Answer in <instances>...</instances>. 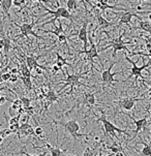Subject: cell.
<instances>
[{"mask_svg":"<svg viewBox=\"0 0 151 156\" xmlns=\"http://www.w3.org/2000/svg\"><path fill=\"white\" fill-rule=\"evenodd\" d=\"M2 39H3V52H4V55H5V56H7L10 48H12V41H10V38L9 37V36H4Z\"/></svg>","mask_w":151,"mask_h":156,"instance_id":"23","label":"cell"},{"mask_svg":"<svg viewBox=\"0 0 151 156\" xmlns=\"http://www.w3.org/2000/svg\"><path fill=\"white\" fill-rule=\"evenodd\" d=\"M148 94H149V96L151 97V90H150V91H149V92H148Z\"/></svg>","mask_w":151,"mask_h":156,"instance_id":"50","label":"cell"},{"mask_svg":"<svg viewBox=\"0 0 151 156\" xmlns=\"http://www.w3.org/2000/svg\"><path fill=\"white\" fill-rule=\"evenodd\" d=\"M125 59L132 64V67L131 68V76H129L128 78H131V76H136V81H137L138 78H142L143 81H144V76H142V71L144 70V69H147V67L150 66V65H151V61H148L147 63L143 64L142 66H138L137 63L135 62V61H132V60L129 57L125 56Z\"/></svg>","mask_w":151,"mask_h":156,"instance_id":"7","label":"cell"},{"mask_svg":"<svg viewBox=\"0 0 151 156\" xmlns=\"http://www.w3.org/2000/svg\"><path fill=\"white\" fill-rule=\"evenodd\" d=\"M21 120V115H17L16 117L10 118L9 120V125H15V124H19Z\"/></svg>","mask_w":151,"mask_h":156,"instance_id":"32","label":"cell"},{"mask_svg":"<svg viewBox=\"0 0 151 156\" xmlns=\"http://www.w3.org/2000/svg\"><path fill=\"white\" fill-rule=\"evenodd\" d=\"M52 123H55V124H60V125H62L63 127L66 129V131H68V133H70V136L74 137V140L77 141V139H78L79 136H86V134H83V133H79V131H80V125H79V123L77 122L76 120H70L67 121V122L63 123V122H57V121H53Z\"/></svg>","mask_w":151,"mask_h":156,"instance_id":"1","label":"cell"},{"mask_svg":"<svg viewBox=\"0 0 151 156\" xmlns=\"http://www.w3.org/2000/svg\"><path fill=\"white\" fill-rule=\"evenodd\" d=\"M123 35H124V33L123 34H120L119 35V37L117 38H115V39H113V41H110V44L107 47H105V48H102V50L100 51H106V50H108L109 48H111L112 47L113 48V54H112V57H115L116 56V54H117V52L118 51H121V50H123V51H128L129 52V50L128 49V47L125 46V41H123Z\"/></svg>","mask_w":151,"mask_h":156,"instance_id":"2","label":"cell"},{"mask_svg":"<svg viewBox=\"0 0 151 156\" xmlns=\"http://www.w3.org/2000/svg\"><path fill=\"white\" fill-rule=\"evenodd\" d=\"M66 7H67V10L68 12H71V10L76 9L78 7V1L76 0H67L66 1Z\"/></svg>","mask_w":151,"mask_h":156,"instance_id":"28","label":"cell"},{"mask_svg":"<svg viewBox=\"0 0 151 156\" xmlns=\"http://www.w3.org/2000/svg\"><path fill=\"white\" fill-rule=\"evenodd\" d=\"M128 117L131 118L132 121H134V123H135V124H136V130H134L135 136H132L131 140H129V141H132V140H134L135 137H136V136H138V133H139L143 128H145V126H146V124H147V118L135 119L134 117H131V116H128Z\"/></svg>","mask_w":151,"mask_h":156,"instance_id":"13","label":"cell"},{"mask_svg":"<svg viewBox=\"0 0 151 156\" xmlns=\"http://www.w3.org/2000/svg\"><path fill=\"white\" fill-rule=\"evenodd\" d=\"M45 9L48 12V14L54 16V19L49 21V22H47V23H45L44 25H46V24H54L55 20H57L58 18H60V17L64 18V19H67V20H70V21H74V19H75V18L71 16L70 12L67 10L66 7H63V6L58 7L56 10H52V9H46V7H45Z\"/></svg>","mask_w":151,"mask_h":156,"instance_id":"4","label":"cell"},{"mask_svg":"<svg viewBox=\"0 0 151 156\" xmlns=\"http://www.w3.org/2000/svg\"><path fill=\"white\" fill-rule=\"evenodd\" d=\"M84 99L89 105H95V93H85L84 94Z\"/></svg>","mask_w":151,"mask_h":156,"instance_id":"25","label":"cell"},{"mask_svg":"<svg viewBox=\"0 0 151 156\" xmlns=\"http://www.w3.org/2000/svg\"><path fill=\"white\" fill-rule=\"evenodd\" d=\"M94 15H95V18H96V21H97V25H99L100 28H109L113 25V23L109 22L106 18L102 17L97 9L94 10Z\"/></svg>","mask_w":151,"mask_h":156,"instance_id":"15","label":"cell"},{"mask_svg":"<svg viewBox=\"0 0 151 156\" xmlns=\"http://www.w3.org/2000/svg\"><path fill=\"white\" fill-rule=\"evenodd\" d=\"M148 19H149V22L151 23V12H150L149 15H148Z\"/></svg>","mask_w":151,"mask_h":156,"instance_id":"47","label":"cell"},{"mask_svg":"<svg viewBox=\"0 0 151 156\" xmlns=\"http://www.w3.org/2000/svg\"><path fill=\"white\" fill-rule=\"evenodd\" d=\"M145 41H146V44H149L151 46V36H145Z\"/></svg>","mask_w":151,"mask_h":156,"instance_id":"44","label":"cell"},{"mask_svg":"<svg viewBox=\"0 0 151 156\" xmlns=\"http://www.w3.org/2000/svg\"><path fill=\"white\" fill-rule=\"evenodd\" d=\"M20 100H21V102H22V107L24 111L29 109V108L31 107V99L28 98V97H21Z\"/></svg>","mask_w":151,"mask_h":156,"instance_id":"29","label":"cell"},{"mask_svg":"<svg viewBox=\"0 0 151 156\" xmlns=\"http://www.w3.org/2000/svg\"><path fill=\"white\" fill-rule=\"evenodd\" d=\"M96 151V147L95 148H86L85 151H84V153L82 154V156H94L95 155V152Z\"/></svg>","mask_w":151,"mask_h":156,"instance_id":"31","label":"cell"},{"mask_svg":"<svg viewBox=\"0 0 151 156\" xmlns=\"http://www.w3.org/2000/svg\"><path fill=\"white\" fill-rule=\"evenodd\" d=\"M34 133H35V136H41V134H44V128L41 126H36V128L34 129Z\"/></svg>","mask_w":151,"mask_h":156,"instance_id":"36","label":"cell"},{"mask_svg":"<svg viewBox=\"0 0 151 156\" xmlns=\"http://www.w3.org/2000/svg\"><path fill=\"white\" fill-rule=\"evenodd\" d=\"M148 52H149V53H148V54H142V53L141 52H136V53H132V54H134V55H136V54H139V55H141V56H144V57H150L151 58V49L150 50H148Z\"/></svg>","mask_w":151,"mask_h":156,"instance_id":"39","label":"cell"},{"mask_svg":"<svg viewBox=\"0 0 151 156\" xmlns=\"http://www.w3.org/2000/svg\"><path fill=\"white\" fill-rule=\"evenodd\" d=\"M109 149H110L111 151H112V154H116V153L119 152L120 150H122V148H121L120 146H118V145L116 144V143H114L112 146L109 147Z\"/></svg>","mask_w":151,"mask_h":156,"instance_id":"33","label":"cell"},{"mask_svg":"<svg viewBox=\"0 0 151 156\" xmlns=\"http://www.w3.org/2000/svg\"><path fill=\"white\" fill-rule=\"evenodd\" d=\"M86 73H87V71L86 73H78V75H68L65 79H63V80L60 81V82H65V85L63 86L58 92H60L61 90H63L66 86H70V92H68V94H71L74 91V89H75V87L79 86V85H82L79 81H80V79L83 78V76H85Z\"/></svg>","mask_w":151,"mask_h":156,"instance_id":"3","label":"cell"},{"mask_svg":"<svg viewBox=\"0 0 151 156\" xmlns=\"http://www.w3.org/2000/svg\"><path fill=\"white\" fill-rule=\"evenodd\" d=\"M56 58H57V59H56V62H55V64H56L57 66L60 68V69H62V67L64 66V65H70V63L66 61L64 58H63L58 52H56Z\"/></svg>","mask_w":151,"mask_h":156,"instance_id":"22","label":"cell"},{"mask_svg":"<svg viewBox=\"0 0 151 156\" xmlns=\"http://www.w3.org/2000/svg\"><path fill=\"white\" fill-rule=\"evenodd\" d=\"M143 82H145V83H147V84H149L150 87H151V81H146V80H144Z\"/></svg>","mask_w":151,"mask_h":156,"instance_id":"46","label":"cell"},{"mask_svg":"<svg viewBox=\"0 0 151 156\" xmlns=\"http://www.w3.org/2000/svg\"><path fill=\"white\" fill-rule=\"evenodd\" d=\"M10 76H12V73H2V76H1L2 81H3V82H7V81H9Z\"/></svg>","mask_w":151,"mask_h":156,"instance_id":"37","label":"cell"},{"mask_svg":"<svg viewBox=\"0 0 151 156\" xmlns=\"http://www.w3.org/2000/svg\"><path fill=\"white\" fill-rule=\"evenodd\" d=\"M20 79L22 80L24 86H25V88L28 90V91H30L31 89H32V81H31V78H24V76H20Z\"/></svg>","mask_w":151,"mask_h":156,"instance_id":"27","label":"cell"},{"mask_svg":"<svg viewBox=\"0 0 151 156\" xmlns=\"http://www.w3.org/2000/svg\"><path fill=\"white\" fill-rule=\"evenodd\" d=\"M59 70H61V69H60V68L58 67L56 64H54V65H53V66H52V73H54V75H55V73H57Z\"/></svg>","mask_w":151,"mask_h":156,"instance_id":"41","label":"cell"},{"mask_svg":"<svg viewBox=\"0 0 151 156\" xmlns=\"http://www.w3.org/2000/svg\"><path fill=\"white\" fill-rule=\"evenodd\" d=\"M90 44H90V48L89 49H87V51H81L80 53H84V54L87 55V58H88V60L91 62V65H92V67H93L94 66L93 59L94 58H97V59L100 60V57L99 55V50H97L96 44L91 43V41H90Z\"/></svg>","mask_w":151,"mask_h":156,"instance_id":"10","label":"cell"},{"mask_svg":"<svg viewBox=\"0 0 151 156\" xmlns=\"http://www.w3.org/2000/svg\"><path fill=\"white\" fill-rule=\"evenodd\" d=\"M58 41H59L60 44H67V37H66L65 33L64 34H60V35L58 36Z\"/></svg>","mask_w":151,"mask_h":156,"instance_id":"35","label":"cell"},{"mask_svg":"<svg viewBox=\"0 0 151 156\" xmlns=\"http://www.w3.org/2000/svg\"><path fill=\"white\" fill-rule=\"evenodd\" d=\"M15 25L17 26V27H19L20 31H21V36H26V37H28L29 35H33L34 37H36V38L44 39L43 36L38 35V34H36L33 31L34 25H35V22H34V21H32L31 23H24L22 25H18V24L15 23Z\"/></svg>","mask_w":151,"mask_h":156,"instance_id":"8","label":"cell"},{"mask_svg":"<svg viewBox=\"0 0 151 156\" xmlns=\"http://www.w3.org/2000/svg\"><path fill=\"white\" fill-rule=\"evenodd\" d=\"M26 2L28 1H25V0H13V5L17 7H22L24 4H26Z\"/></svg>","mask_w":151,"mask_h":156,"instance_id":"34","label":"cell"},{"mask_svg":"<svg viewBox=\"0 0 151 156\" xmlns=\"http://www.w3.org/2000/svg\"><path fill=\"white\" fill-rule=\"evenodd\" d=\"M115 156H125V154H124V152H123V149L122 150H120L119 152H117L116 154H114Z\"/></svg>","mask_w":151,"mask_h":156,"instance_id":"43","label":"cell"},{"mask_svg":"<svg viewBox=\"0 0 151 156\" xmlns=\"http://www.w3.org/2000/svg\"><path fill=\"white\" fill-rule=\"evenodd\" d=\"M0 156H5V155L3 154V152H1V151H0Z\"/></svg>","mask_w":151,"mask_h":156,"instance_id":"49","label":"cell"},{"mask_svg":"<svg viewBox=\"0 0 151 156\" xmlns=\"http://www.w3.org/2000/svg\"><path fill=\"white\" fill-rule=\"evenodd\" d=\"M20 153H21V154L26 155V156H46V155H47V151H45L44 153H41V154H38V155H31V154H29V153L26 152V150H25V149L22 150V151H21Z\"/></svg>","mask_w":151,"mask_h":156,"instance_id":"38","label":"cell"},{"mask_svg":"<svg viewBox=\"0 0 151 156\" xmlns=\"http://www.w3.org/2000/svg\"><path fill=\"white\" fill-rule=\"evenodd\" d=\"M13 133L9 130V128H3V129H0V144H2V142H3V140L7 136H9V134H12Z\"/></svg>","mask_w":151,"mask_h":156,"instance_id":"30","label":"cell"},{"mask_svg":"<svg viewBox=\"0 0 151 156\" xmlns=\"http://www.w3.org/2000/svg\"><path fill=\"white\" fill-rule=\"evenodd\" d=\"M114 154H112V153H111V154H109V155H107V156H113Z\"/></svg>","mask_w":151,"mask_h":156,"instance_id":"51","label":"cell"},{"mask_svg":"<svg viewBox=\"0 0 151 156\" xmlns=\"http://www.w3.org/2000/svg\"><path fill=\"white\" fill-rule=\"evenodd\" d=\"M20 71H21V76H24V78H31V70L29 69L28 66L26 65V62H22L20 67Z\"/></svg>","mask_w":151,"mask_h":156,"instance_id":"21","label":"cell"},{"mask_svg":"<svg viewBox=\"0 0 151 156\" xmlns=\"http://www.w3.org/2000/svg\"><path fill=\"white\" fill-rule=\"evenodd\" d=\"M45 146H46V148L48 149V151H50V153H51L52 156H66L64 154V151L60 149V148L53 147V146H51V145L49 144V143H46V144H45Z\"/></svg>","mask_w":151,"mask_h":156,"instance_id":"18","label":"cell"},{"mask_svg":"<svg viewBox=\"0 0 151 156\" xmlns=\"http://www.w3.org/2000/svg\"><path fill=\"white\" fill-rule=\"evenodd\" d=\"M6 100H7V99H6V97L3 96V95H1V96H0V105L5 104V102H6Z\"/></svg>","mask_w":151,"mask_h":156,"instance_id":"42","label":"cell"},{"mask_svg":"<svg viewBox=\"0 0 151 156\" xmlns=\"http://www.w3.org/2000/svg\"><path fill=\"white\" fill-rule=\"evenodd\" d=\"M58 21H59V26L55 28V30H45V29H43V28H38V30H41V31H43V32H45V33H52V34H54V35H56L58 37L60 34H64V29H63V27H62L61 21H60V20H58Z\"/></svg>","mask_w":151,"mask_h":156,"instance_id":"19","label":"cell"},{"mask_svg":"<svg viewBox=\"0 0 151 156\" xmlns=\"http://www.w3.org/2000/svg\"><path fill=\"white\" fill-rule=\"evenodd\" d=\"M87 27H88V22H83V25L79 30L78 37L81 41H83V51H87V46L89 44V38H88V32H87Z\"/></svg>","mask_w":151,"mask_h":156,"instance_id":"9","label":"cell"},{"mask_svg":"<svg viewBox=\"0 0 151 156\" xmlns=\"http://www.w3.org/2000/svg\"><path fill=\"white\" fill-rule=\"evenodd\" d=\"M13 5V0H0V7L3 10V12L7 16V18L10 20L9 9Z\"/></svg>","mask_w":151,"mask_h":156,"instance_id":"17","label":"cell"},{"mask_svg":"<svg viewBox=\"0 0 151 156\" xmlns=\"http://www.w3.org/2000/svg\"><path fill=\"white\" fill-rule=\"evenodd\" d=\"M45 97H46V100L48 101L47 105H46V109H48V107H49L50 105L55 101H57L58 98H59V97L57 96L56 92H54V91H49L46 95H45Z\"/></svg>","mask_w":151,"mask_h":156,"instance_id":"20","label":"cell"},{"mask_svg":"<svg viewBox=\"0 0 151 156\" xmlns=\"http://www.w3.org/2000/svg\"><path fill=\"white\" fill-rule=\"evenodd\" d=\"M18 79H19V76H18L17 75H13L12 73V76H10V79H9V82H12V83H16V82L18 81Z\"/></svg>","mask_w":151,"mask_h":156,"instance_id":"40","label":"cell"},{"mask_svg":"<svg viewBox=\"0 0 151 156\" xmlns=\"http://www.w3.org/2000/svg\"><path fill=\"white\" fill-rule=\"evenodd\" d=\"M99 121H100V122L102 123V126H104V129H105V133L106 136H108V134L111 133V136H115V133H124V134H128V131L125 130H122V129L116 127L114 124L111 122V121H109L107 118L105 117V115H102V117L99 118Z\"/></svg>","mask_w":151,"mask_h":156,"instance_id":"5","label":"cell"},{"mask_svg":"<svg viewBox=\"0 0 151 156\" xmlns=\"http://www.w3.org/2000/svg\"><path fill=\"white\" fill-rule=\"evenodd\" d=\"M144 145V148L141 150V155L142 156H151V145L146 144V143H141Z\"/></svg>","mask_w":151,"mask_h":156,"instance_id":"26","label":"cell"},{"mask_svg":"<svg viewBox=\"0 0 151 156\" xmlns=\"http://www.w3.org/2000/svg\"><path fill=\"white\" fill-rule=\"evenodd\" d=\"M140 100V98H136V97H125V98H122L119 101V105L122 108L123 110L125 111H131L134 109L135 105H136V101Z\"/></svg>","mask_w":151,"mask_h":156,"instance_id":"12","label":"cell"},{"mask_svg":"<svg viewBox=\"0 0 151 156\" xmlns=\"http://www.w3.org/2000/svg\"><path fill=\"white\" fill-rule=\"evenodd\" d=\"M35 71L38 75H41V73H43V69H41V68H36Z\"/></svg>","mask_w":151,"mask_h":156,"instance_id":"45","label":"cell"},{"mask_svg":"<svg viewBox=\"0 0 151 156\" xmlns=\"http://www.w3.org/2000/svg\"><path fill=\"white\" fill-rule=\"evenodd\" d=\"M1 76H2V73H0V83H2V82H3V81H2V78H1Z\"/></svg>","mask_w":151,"mask_h":156,"instance_id":"48","label":"cell"},{"mask_svg":"<svg viewBox=\"0 0 151 156\" xmlns=\"http://www.w3.org/2000/svg\"><path fill=\"white\" fill-rule=\"evenodd\" d=\"M139 28L146 32L151 33V23L149 21H140L139 22Z\"/></svg>","mask_w":151,"mask_h":156,"instance_id":"24","label":"cell"},{"mask_svg":"<svg viewBox=\"0 0 151 156\" xmlns=\"http://www.w3.org/2000/svg\"><path fill=\"white\" fill-rule=\"evenodd\" d=\"M114 65H115V62L110 63L109 67L102 71V83L108 84V85H111V84L114 83V82L120 83V81L116 80V79L114 78V76L118 75V73H123V70L122 71H117V73H112V68H113Z\"/></svg>","mask_w":151,"mask_h":156,"instance_id":"6","label":"cell"},{"mask_svg":"<svg viewBox=\"0 0 151 156\" xmlns=\"http://www.w3.org/2000/svg\"><path fill=\"white\" fill-rule=\"evenodd\" d=\"M95 7H96V9L99 10V12H106L107 9H116V10H128L125 9H122V7H117L116 5H111L108 3L107 0H99V1H96V3H95Z\"/></svg>","mask_w":151,"mask_h":156,"instance_id":"11","label":"cell"},{"mask_svg":"<svg viewBox=\"0 0 151 156\" xmlns=\"http://www.w3.org/2000/svg\"><path fill=\"white\" fill-rule=\"evenodd\" d=\"M25 57V62H26V65L28 66V68L30 70L32 69H36V68H41V69H47L46 67L41 66V65L38 64V59L39 57H34V56H24Z\"/></svg>","mask_w":151,"mask_h":156,"instance_id":"14","label":"cell"},{"mask_svg":"<svg viewBox=\"0 0 151 156\" xmlns=\"http://www.w3.org/2000/svg\"><path fill=\"white\" fill-rule=\"evenodd\" d=\"M134 17H137V18H139V19H142V18H140L136 12L134 14V12H128V10H126V12H124L123 14L121 15L120 21H119V25H122V24H131V19Z\"/></svg>","mask_w":151,"mask_h":156,"instance_id":"16","label":"cell"}]
</instances>
